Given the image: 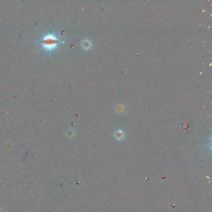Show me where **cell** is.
<instances>
[{
    "mask_svg": "<svg viewBox=\"0 0 212 212\" xmlns=\"http://www.w3.org/2000/svg\"><path fill=\"white\" fill-rule=\"evenodd\" d=\"M116 137L118 139H121L123 138V133L121 131L116 132Z\"/></svg>",
    "mask_w": 212,
    "mask_h": 212,
    "instance_id": "obj_1",
    "label": "cell"
}]
</instances>
